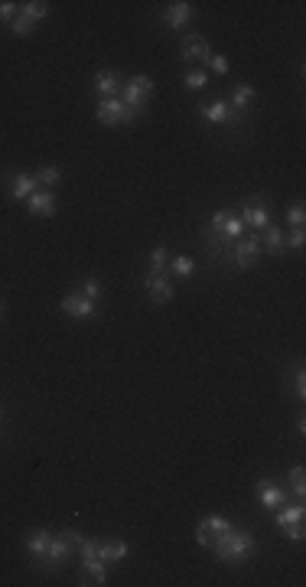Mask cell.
I'll return each instance as SVG.
<instances>
[{
  "label": "cell",
  "instance_id": "6da1fadb",
  "mask_svg": "<svg viewBox=\"0 0 306 587\" xmlns=\"http://www.w3.org/2000/svg\"><path fill=\"white\" fill-rule=\"evenodd\" d=\"M208 548L215 551V558L225 564H241L248 555H254V535L251 532H241V529H228V532H221Z\"/></svg>",
  "mask_w": 306,
  "mask_h": 587
},
{
  "label": "cell",
  "instance_id": "7a4b0ae2",
  "mask_svg": "<svg viewBox=\"0 0 306 587\" xmlns=\"http://www.w3.org/2000/svg\"><path fill=\"white\" fill-rule=\"evenodd\" d=\"M150 95H153V78H150V75H131V78L124 82V105H127L134 114L147 108Z\"/></svg>",
  "mask_w": 306,
  "mask_h": 587
},
{
  "label": "cell",
  "instance_id": "3957f363",
  "mask_svg": "<svg viewBox=\"0 0 306 587\" xmlns=\"http://www.w3.org/2000/svg\"><path fill=\"white\" fill-rule=\"evenodd\" d=\"M95 118H98L101 125H134V118L137 114L124 105V101H118V98H101L98 101V111H95Z\"/></svg>",
  "mask_w": 306,
  "mask_h": 587
},
{
  "label": "cell",
  "instance_id": "277c9868",
  "mask_svg": "<svg viewBox=\"0 0 306 587\" xmlns=\"http://www.w3.org/2000/svg\"><path fill=\"white\" fill-rule=\"evenodd\" d=\"M212 232L219 238H228V242H238L241 238V232H245V225H241V219L232 213V209H219V213L212 215Z\"/></svg>",
  "mask_w": 306,
  "mask_h": 587
},
{
  "label": "cell",
  "instance_id": "5b68a950",
  "mask_svg": "<svg viewBox=\"0 0 306 587\" xmlns=\"http://www.w3.org/2000/svg\"><path fill=\"white\" fill-rule=\"evenodd\" d=\"M228 529H232V522H228L225 515H208V519H202V522H199V529H196L199 545H202V548H208V545H212V542H215L221 532H228Z\"/></svg>",
  "mask_w": 306,
  "mask_h": 587
},
{
  "label": "cell",
  "instance_id": "8992f818",
  "mask_svg": "<svg viewBox=\"0 0 306 587\" xmlns=\"http://www.w3.org/2000/svg\"><path fill=\"white\" fill-rule=\"evenodd\" d=\"M241 225H248V228H267L270 225V209H267V202H261V200H248L245 202V209H241Z\"/></svg>",
  "mask_w": 306,
  "mask_h": 587
},
{
  "label": "cell",
  "instance_id": "52a82bcc",
  "mask_svg": "<svg viewBox=\"0 0 306 587\" xmlns=\"http://www.w3.org/2000/svg\"><path fill=\"white\" fill-rule=\"evenodd\" d=\"M179 56H183L186 63H208L212 46H208V43L199 36V33H189V36L183 39V46H179Z\"/></svg>",
  "mask_w": 306,
  "mask_h": 587
},
{
  "label": "cell",
  "instance_id": "ba28073f",
  "mask_svg": "<svg viewBox=\"0 0 306 587\" xmlns=\"http://www.w3.org/2000/svg\"><path fill=\"white\" fill-rule=\"evenodd\" d=\"M144 288H147L150 300L153 303H170L173 300V284L166 275H157V271H150L147 277H144Z\"/></svg>",
  "mask_w": 306,
  "mask_h": 587
},
{
  "label": "cell",
  "instance_id": "9c48e42d",
  "mask_svg": "<svg viewBox=\"0 0 306 587\" xmlns=\"http://www.w3.org/2000/svg\"><path fill=\"white\" fill-rule=\"evenodd\" d=\"M62 310L69 313V317H75V320H88V317H95L98 303L82 297V294H65V297H62Z\"/></svg>",
  "mask_w": 306,
  "mask_h": 587
},
{
  "label": "cell",
  "instance_id": "30bf717a",
  "mask_svg": "<svg viewBox=\"0 0 306 587\" xmlns=\"http://www.w3.org/2000/svg\"><path fill=\"white\" fill-rule=\"evenodd\" d=\"M257 251H261V238H238L234 242V264L241 268V271H248L251 264H254V258H257Z\"/></svg>",
  "mask_w": 306,
  "mask_h": 587
},
{
  "label": "cell",
  "instance_id": "8fae6325",
  "mask_svg": "<svg viewBox=\"0 0 306 587\" xmlns=\"http://www.w3.org/2000/svg\"><path fill=\"white\" fill-rule=\"evenodd\" d=\"M26 206H30V213L39 215V219H52V215H56V196H52V189H36V193L26 200Z\"/></svg>",
  "mask_w": 306,
  "mask_h": 587
},
{
  "label": "cell",
  "instance_id": "7c38bea8",
  "mask_svg": "<svg viewBox=\"0 0 306 587\" xmlns=\"http://www.w3.org/2000/svg\"><path fill=\"white\" fill-rule=\"evenodd\" d=\"M189 20H193V3H186V0H176V3H170L163 10V23L170 30H183Z\"/></svg>",
  "mask_w": 306,
  "mask_h": 587
},
{
  "label": "cell",
  "instance_id": "4fadbf2b",
  "mask_svg": "<svg viewBox=\"0 0 306 587\" xmlns=\"http://www.w3.org/2000/svg\"><path fill=\"white\" fill-rule=\"evenodd\" d=\"M36 189H39V183H36V176H33V173H17L10 180V196L17 202H26L33 193H36Z\"/></svg>",
  "mask_w": 306,
  "mask_h": 587
},
{
  "label": "cell",
  "instance_id": "5bb4252c",
  "mask_svg": "<svg viewBox=\"0 0 306 587\" xmlns=\"http://www.w3.org/2000/svg\"><path fill=\"white\" fill-rule=\"evenodd\" d=\"M131 555V548H127V542L124 538H111V542H98V558L105 564L108 562H124Z\"/></svg>",
  "mask_w": 306,
  "mask_h": 587
},
{
  "label": "cell",
  "instance_id": "9a60e30c",
  "mask_svg": "<svg viewBox=\"0 0 306 587\" xmlns=\"http://www.w3.org/2000/svg\"><path fill=\"white\" fill-rule=\"evenodd\" d=\"M82 575L88 577L82 584H108V568L101 558H82Z\"/></svg>",
  "mask_w": 306,
  "mask_h": 587
},
{
  "label": "cell",
  "instance_id": "2e32d148",
  "mask_svg": "<svg viewBox=\"0 0 306 587\" xmlns=\"http://www.w3.org/2000/svg\"><path fill=\"white\" fill-rule=\"evenodd\" d=\"M199 111H202V118H206L208 125H225V121H232L234 118V111L228 108V101H212V105H202Z\"/></svg>",
  "mask_w": 306,
  "mask_h": 587
},
{
  "label": "cell",
  "instance_id": "e0dca14e",
  "mask_svg": "<svg viewBox=\"0 0 306 587\" xmlns=\"http://www.w3.org/2000/svg\"><path fill=\"white\" fill-rule=\"evenodd\" d=\"M50 542H52V532H46V529H36L33 535L26 538V551H30L36 562H43V558H46V551H50Z\"/></svg>",
  "mask_w": 306,
  "mask_h": 587
},
{
  "label": "cell",
  "instance_id": "ac0fdd59",
  "mask_svg": "<svg viewBox=\"0 0 306 587\" xmlns=\"http://www.w3.org/2000/svg\"><path fill=\"white\" fill-rule=\"evenodd\" d=\"M257 496H261V506H267V509H281L287 502V493L274 483H257Z\"/></svg>",
  "mask_w": 306,
  "mask_h": 587
},
{
  "label": "cell",
  "instance_id": "d6986e66",
  "mask_svg": "<svg viewBox=\"0 0 306 587\" xmlns=\"http://www.w3.org/2000/svg\"><path fill=\"white\" fill-rule=\"evenodd\" d=\"M69 555H72V545H69V542H65V538H62V535H52V542H50V551H46V558H43V562H46V564H52V568H56V564H62V562H65V558H69Z\"/></svg>",
  "mask_w": 306,
  "mask_h": 587
},
{
  "label": "cell",
  "instance_id": "ffe728a7",
  "mask_svg": "<svg viewBox=\"0 0 306 587\" xmlns=\"http://www.w3.org/2000/svg\"><path fill=\"white\" fill-rule=\"evenodd\" d=\"M121 88V78L114 72H98L95 75V92H98L101 98H114V92Z\"/></svg>",
  "mask_w": 306,
  "mask_h": 587
},
{
  "label": "cell",
  "instance_id": "44dd1931",
  "mask_svg": "<svg viewBox=\"0 0 306 587\" xmlns=\"http://www.w3.org/2000/svg\"><path fill=\"white\" fill-rule=\"evenodd\" d=\"M251 101H254V88H251V85H234L232 98H228V108L238 114V111H245Z\"/></svg>",
  "mask_w": 306,
  "mask_h": 587
},
{
  "label": "cell",
  "instance_id": "7402d4cb",
  "mask_svg": "<svg viewBox=\"0 0 306 587\" xmlns=\"http://www.w3.org/2000/svg\"><path fill=\"white\" fill-rule=\"evenodd\" d=\"M264 248H267L270 255H283V251H287L281 225H267V228H264Z\"/></svg>",
  "mask_w": 306,
  "mask_h": 587
},
{
  "label": "cell",
  "instance_id": "603a6c76",
  "mask_svg": "<svg viewBox=\"0 0 306 587\" xmlns=\"http://www.w3.org/2000/svg\"><path fill=\"white\" fill-rule=\"evenodd\" d=\"M170 271L176 277H193L196 275V262H193L189 255H176V258L170 262Z\"/></svg>",
  "mask_w": 306,
  "mask_h": 587
},
{
  "label": "cell",
  "instance_id": "cb8c5ba5",
  "mask_svg": "<svg viewBox=\"0 0 306 587\" xmlns=\"http://www.w3.org/2000/svg\"><path fill=\"white\" fill-rule=\"evenodd\" d=\"M20 13H23L30 23H39V20L50 13V3H46V0H33V3H23V7H20Z\"/></svg>",
  "mask_w": 306,
  "mask_h": 587
},
{
  "label": "cell",
  "instance_id": "d4e9b609",
  "mask_svg": "<svg viewBox=\"0 0 306 587\" xmlns=\"http://www.w3.org/2000/svg\"><path fill=\"white\" fill-rule=\"evenodd\" d=\"M36 183L39 186H46V189H52V186H59V180H62V173H59V167H43V170H36Z\"/></svg>",
  "mask_w": 306,
  "mask_h": 587
},
{
  "label": "cell",
  "instance_id": "484cf974",
  "mask_svg": "<svg viewBox=\"0 0 306 587\" xmlns=\"http://www.w3.org/2000/svg\"><path fill=\"white\" fill-rule=\"evenodd\" d=\"M294 522H303V506H290V509H281L277 513V525H294Z\"/></svg>",
  "mask_w": 306,
  "mask_h": 587
},
{
  "label": "cell",
  "instance_id": "4316f807",
  "mask_svg": "<svg viewBox=\"0 0 306 587\" xmlns=\"http://www.w3.org/2000/svg\"><path fill=\"white\" fill-rule=\"evenodd\" d=\"M78 294L98 303V297H101V281H98V277H85V284H82V290H78Z\"/></svg>",
  "mask_w": 306,
  "mask_h": 587
},
{
  "label": "cell",
  "instance_id": "83f0119b",
  "mask_svg": "<svg viewBox=\"0 0 306 587\" xmlns=\"http://www.w3.org/2000/svg\"><path fill=\"white\" fill-rule=\"evenodd\" d=\"M33 26H36V23H30V20H26L23 13H17V17H13V20H10V30H13V36H30V30H33Z\"/></svg>",
  "mask_w": 306,
  "mask_h": 587
},
{
  "label": "cell",
  "instance_id": "f1b7e54d",
  "mask_svg": "<svg viewBox=\"0 0 306 587\" xmlns=\"http://www.w3.org/2000/svg\"><path fill=\"white\" fill-rule=\"evenodd\" d=\"M208 75L202 72V69H193V72H186V88H193V92H199V88H206Z\"/></svg>",
  "mask_w": 306,
  "mask_h": 587
},
{
  "label": "cell",
  "instance_id": "f546056e",
  "mask_svg": "<svg viewBox=\"0 0 306 587\" xmlns=\"http://www.w3.org/2000/svg\"><path fill=\"white\" fill-rule=\"evenodd\" d=\"M166 262H170V255H166V248H153L150 251V271H157V275H163V268H166Z\"/></svg>",
  "mask_w": 306,
  "mask_h": 587
},
{
  "label": "cell",
  "instance_id": "4dcf8cb0",
  "mask_svg": "<svg viewBox=\"0 0 306 587\" xmlns=\"http://www.w3.org/2000/svg\"><path fill=\"white\" fill-rule=\"evenodd\" d=\"M303 467H294V470H290V480H294V493H296V500H303L306 496V483H303Z\"/></svg>",
  "mask_w": 306,
  "mask_h": 587
},
{
  "label": "cell",
  "instance_id": "1f68e13d",
  "mask_svg": "<svg viewBox=\"0 0 306 587\" xmlns=\"http://www.w3.org/2000/svg\"><path fill=\"white\" fill-rule=\"evenodd\" d=\"M287 222L294 225V228H300V225L306 222V209H303V202H294V206H290V213H287Z\"/></svg>",
  "mask_w": 306,
  "mask_h": 587
},
{
  "label": "cell",
  "instance_id": "d6a6232c",
  "mask_svg": "<svg viewBox=\"0 0 306 587\" xmlns=\"http://www.w3.org/2000/svg\"><path fill=\"white\" fill-rule=\"evenodd\" d=\"M303 242H306V232H303V225H300V228H294L290 235L283 238V245H287V248H294V251H300V248H303Z\"/></svg>",
  "mask_w": 306,
  "mask_h": 587
},
{
  "label": "cell",
  "instance_id": "836d02e7",
  "mask_svg": "<svg viewBox=\"0 0 306 587\" xmlns=\"http://www.w3.org/2000/svg\"><path fill=\"white\" fill-rule=\"evenodd\" d=\"M208 65H212V72L215 75H228V59H225L221 52H212V56H208Z\"/></svg>",
  "mask_w": 306,
  "mask_h": 587
},
{
  "label": "cell",
  "instance_id": "e575fe53",
  "mask_svg": "<svg viewBox=\"0 0 306 587\" xmlns=\"http://www.w3.org/2000/svg\"><path fill=\"white\" fill-rule=\"evenodd\" d=\"M281 532H283V535H287V538H294V542H303V535H306V532H303V522H294V525H283Z\"/></svg>",
  "mask_w": 306,
  "mask_h": 587
},
{
  "label": "cell",
  "instance_id": "d590c367",
  "mask_svg": "<svg viewBox=\"0 0 306 587\" xmlns=\"http://www.w3.org/2000/svg\"><path fill=\"white\" fill-rule=\"evenodd\" d=\"M82 558H98V542H91V538H82Z\"/></svg>",
  "mask_w": 306,
  "mask_h": 587
},
{
  "label": "cell",
  "instance_id": "8d00e7d4",
  "mask_svg": "<svg viewBox=\"0 0 306 587\" xmlns=\"http://www.w3.org/2000/svg\"><path fill=\"white\" fill-rule=\"evenodd\" d=\"M294 392H296V398H303V395H306V375H303V369H296V375H294Z\"/></svg>",
  "mask_w": 306,
  "mask_h": 587
},
{
  "label": "cell",
  "instance_id": "74e56055",
  "mask_svg": "<svg viewBox=\"0 0 306 587\" xmlns=\"http://www.w3.org/2000/svg\"><path fill=\"white\" fill-rule=\"evenodd\" d=\"M59 535L65 538V542H69V545H72V548H78V545H82V535H78V532H75V529H62Z\"/></svg>",
  "mask_w": 306,
  "mask_h": 587
},
{
  "label": "cell",
  "instance_id": "f35d334b",
  "mask_svg": "<svg viewBox=\"0 0 306 587\" xmlns=\"http://www.w3.org/2000/svg\"><path fill=\"white\" fill-rule=\"evenodd\" d=\"M13 13H17V3H10V0H0V20H13Z\"/></svg>",
  "mask_w": 306,
  "mask_h": 587
},
{
  "label": "cell",
  "instance_id": "ab89813d",
  "mask_svg": "<svg viewBox=\"0 0 306 587\" xmlns=\"http://www.w3.org/2000/svg\"><path fill=\"white\" fill-rule=\"evenodd\" d=\"M0 313H3V303H0Z\"/></svg>",
  "mask_w": 306,
  "mask_h": 587
}]
</instances>
